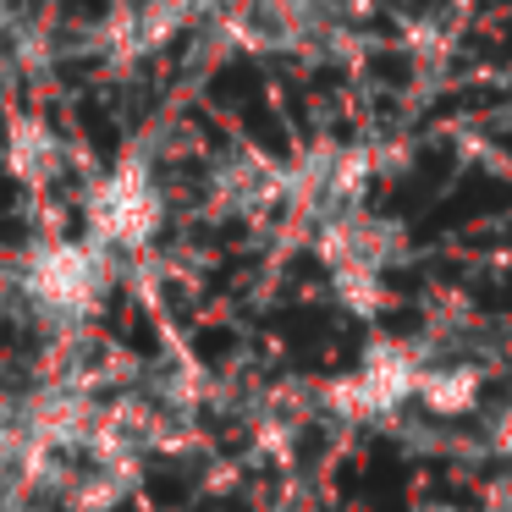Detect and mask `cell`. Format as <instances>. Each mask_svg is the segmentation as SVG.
<instances>
[{
  "label": "cell",
  "instance_id": "obj_6",
  "mask_svg": "<svg viewBox=\"0 0 512 512\" xmlns=\"http://www.w3.org/2000/svg\"><path fill=\"white\" fill-rule=\"evenodd\" d=\"M12 171L28 182H45L61 171V144L45 133L39 122H17L12 127Z\"/></svg>",
  "mask_w": 512,
  "mask_h": 512
},
{
  "label": "cell",
  "instance_id": "obj_9",
  "mask_svg": "<svg viewBox=\"0 0 512 512\" xmlns=\"http://www.w3.org/2000/svg\"><path fill=\"white\" fill-rule=\"evenodd\" d=\"M331 6H336V12H353V6H358V0H331Z\"/></svg>",
  "mask_w": 512,
  "mask_h": 512
},
{
  "label": "cell",
  "instance_id": "obj_1",
  "mask_svg": "<svg viewBox=\"0 0 512 512\" xmlns=\"http://www.w3.org/2000/svg\"><path fill=\"white\" fill-rule=\"evenodd\" d=\"M12 281L34 320H45L50 331H83L105 309L111 254L89 237H45L17 259Z\"/></svg>",
  "mask_w": 512,
  "mask_h": 512
},
{
  "label": "cell",
  "instance_id": "obj_5",
  "mask_svg": "<svg viewBox=\"0 0 512 512\" xmlns=\"http://www.w3.org/2000/svg\"><path fill=\"white\" fill-rule=\"evenodd\" d=\"M479 391H485V375L468 358H424V380H419V408L441 413V419H457V413L479 408Z\"/></svg>",
  "mask_w": 512,
  "mask_h": 512
},
{
  "label": "cell",
  "instance_id": "obj_3",
  "mask_svg": "<svg viewBox=\"0 0 512 512\" xmlns=\"http://www.w3.org/2000/svg\"><path fill=\"white\" fill-rule=\"evenodd\" d=\"M397 259V226L375 221V215H342L325 232V265L331 281L358 314H369L386 292V270Z\"/></svg>",
  "mask_w": 512,
  "mask_h": 512
},
{
  "label": "cell",
  "instance_id": "obj_2",
  "mask_svg": "<svg viewBox=\"0 0 512 512\" xmlns=\"http://www.w3.org/2000/svg\"><path fill=\"white\" fill-rule=\"evenodd\" d=\"M83 226H89V243H100L111 259L149 248L166 226V188H160L155 166L149 160L111 166L83 199Z\"/></svg>",
  "mask_w": 512,
  "mask_h": 512
},
{
  "label": "cell",
  "instance_id": "obj_7",
  "mask_svg": "<svg viewBox=\"0 0 512 512\" xmlns=\"http://www.w3.org/2000/svg\"><path fill=\"white\" fill-rule=\"evenodd\" d=\"M490 446H496V457L512 463V402H501V408L490 413Z\"/></svg>",
  "mask_w": 512,
  "mask_h": 512
},
{
  "label": "cell",
  "instance_id": "obj_4",
  "mask_svg": "<svg viewBox=\"0 0 512 512\" xmlns=\"http://www.w3.org/2000/svg\"><path fill=\"white\" fill-rule=\"evenodd\" d=\"M419 380H424V353H413L408 342H380L336 386V408L347 419H391L408 402H419Z\"/></svg>",
  "mask_w": 512,
  "mask_h": 512
},
{
  "label": "cell",
  "instance_id": "obj_8",
  "mask_svg": "<svg viewBox=\"0 0 512 512\" xmlns=\"http://www.w3.org/2000/svg\"><path fill=\"white\" fill-rule=\"evenodd\" d=\"M160 6H166V12H177L182 23H193V17H199V12H210L215 0H160Z\"/></svg>",
  "mask_w": 512,
  "mask_h": 512
}]
</instances>
